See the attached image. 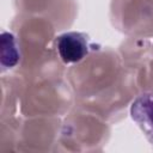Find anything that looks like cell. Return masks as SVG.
Wrapping results in <instances>:
<instances>
[{
  "label": "cell",
  "instance_id": "6da1fadb",
  "mask_svg": "<svg viewBox=\"0 0 153 153\" xmlns=\"http://www.w3.org/2000/svg\"><path fill=\"white\" fill-rule=\"evenodd\" d=\"M56 47L65 63L79 62L88 53L87 38L80 32H65L60 35L56 39Z\"/></svg>",
  "mask_w": 153,
  "mask_h": 153
},
{
  "label": "cell",
  "instance_id": "7a4b0ae2",
  "mask_svg": "<svg viewBox=\"0 0 153 153\" xmlns=\"http://www.w3.org/2000/svg\"><path fill=\"white\" fill-rule=\"evenodd\" d=\"M130 115L148 141L153 145V92L139 96L131 104Z\"/></svg>",
  "mask_w": 153,
  "mask_h": 153
},
{
  "label": "cell",
  "instance_id": "3957f363",
  "mask_svg": "<svg viewBox=\"0 0 153 153\" xmlns=\"http://www.w3.org/2000/svg\"><path fill=\"white\" fill-rule=\"evenodd\" d=\"M19 60L16 39L12 33L2 32L1 35V65L2 67H13Z\"/></svg>",
  "mask_w": 153,
  "mask_h": 153
}]
</instances>
